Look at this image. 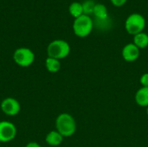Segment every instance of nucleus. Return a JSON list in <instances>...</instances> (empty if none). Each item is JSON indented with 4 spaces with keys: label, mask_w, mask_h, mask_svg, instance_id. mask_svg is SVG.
Listing matches in <instances>:
<instances>
[{
    "label": "nucleus",
    "mask_w": 148,
    "mask_h": 147,
    "mask_svg": "<svg viewBox=\"0 0 148 147\" xmlns=\"http://www.w3.org/2000/svg\"><path fill=\"white\" fill-rule=\"evenodd\" d=\"M0 147H1V143H0Z\"/></svg>",
    "instance_id": "20"
},
{
    "label": "nucleus",
    "mask_w": 148,
    "mask_h": 147,
    "mask_svg": "<svg viewBox=\"0 0 148 147\" xmlns=\"http://www.w3.org/2000/svg\"><path fill=\"white\" fill-rule=\"evenodd\" d=\"M135 102L137 105L142 107H148V88L147 87H141L138 89V91L135 94L134 96Z\"/></svg>",
    "instance_id": "9"
},
{
    "label": "nucleus",
    "mask_w": 148,
    "mask_h": 147,
    "mask_svg": "<svg viewBox=\"0 0 148 147\" xmlns=\"http://www.w3.org/2000/svg\"><path fill=\"white\" fill-rule=\"evenodd\" d=\"M121 55L123 59L127 62H134L140 57V49L133 42L127 43L122 49Z\"/></svg>",
    "instance_id": "8"
},
{
    "label": "nucleus",
    "mask_w": 148,
    "mask_h": 147,
    "mask_svg": "<svg viewBox=\"0 0 148 147\" xmlns=\"http://www.w3.org/2000/svg\"><path fill=\"white\" fill-rule=\"evenodd\" d=\"M146 27L145 17L139 13H133L127 16L125 22V29L130 35L135 36L140 32H143Z\"/></svg>",
    "instance_id": "4"
},
{
    "label": "nucleus",
    "mask_w": 148,
    "mask_h": 147,
    "mask_svg": "<svg viewBox=\"0 0 148 147\" xmlns=\"http://www.w3.org/2000/svg\"><path fill=\"white\" fill-rule=\"evenodd\" d=\"M56 130L62 135L63 138L73 136L76 132L75 120L68 113L59 114L56 119Z\"/></svg>",
    "instance_id": "1"
},
{
    "label": "nucleus",
    "mask_w": 148,
    "mask_h": 147,
    "mask_svg": "<svg viewBox=\"0 0 148 147\" xmlns=\"http://www.w3.org/2000/svg\"><path fill=\"white\" fill-rule=\"evenodd\" d=\"M93 15L95 16V18L97 19H106L108 17V8L103 3H95V6L94 8Z\"/></svg>",
    "instance_id": "13"
},
{
    "label": "nucleus",
    "mask_w": 148,
    "mask_h": 147,
    "mask_svg": "<svg viewBox=\"0 0 148 147\" xmlns=\"http://www.w3.org/2000/svg\"><path fill=\"white\" fill-rule=\"evenodd\" d=\"M95 2L94 0H86L84 1L82 4V9H83V14L87 16L93 15L94 8L95 6Z\"/></svg>",
    "instance_id": "15"
},
{
    "label": "nucleus",
    "mask_w": 148,
    "mask_h": 147,
    "mask_svg": "<svg viewBox=\"0 0 148 147\" xmlns=\"http://www.w3.org/2000/svg\"><path fill=\"white\" fill-rule=\"evenodd\" d=\"M70 53V46L68 42L56 39L52 41L47 47L48 57H52L57 60L66 58Z\"/></svg>",
    "instance_id": "2"
},
{
    "label": "nucleus",
    "mask_w": 148,
    "mask_h": 147,
    "mask_svg": "<svg viewBox=\"0 0 148 147\" xmlns=\"http://www.w3.org/2000/svg\"><path fill=\"white\" fill-rule=\"evenodd\" d=\"M25 147H42L38 143H36V142H29V143H28Z\"/></svg>",
    "instance_id": "18"
},
{
    "label": "nucleus",
    "mask_w": 148,
    "mask_h": 147,
    "mask_svg": "<svg viewBox=\"0 0 148 147\" xmlns=\"http://www.w3.org/2000/svg\"><path fill=\"white\" fill-rule=\"evenodd\" d=\"M94 28V21L90 16L82 15L81 16L75 18L73 23V30L75 36L81 38L89 36Z\"/></svg>",
    "instance_id": "3"
},
{
    "label": "nucleus",
    "mask_w": 148,
    "mask_h": 147,
    "mask_svg": "<svg viewBox=\"0 0 148 147\" xmlns=\"http://www.w3.org/2000/svg\"><path fill=\"white\" fill-rule=\"evenodd\" d=\"M13 60L16 65L22 68H27L33 64L35 54L29 48H18L13 53Z\"/></svg>",
    "instance_id": "5"
},
{
    "label": "nucleus",
    "mask_w": 148,
    "mask_h": 147,
    "mask_svg": "<svg viewBox=\"0 0 148 147\" xmlns=\"http://www.w3.org/2000/svg\"><path fill=\"white\" fill-rule=\"evenodd\" d=\"M2 112L7 116H16L21 111L20 102L12 97H7L3 99L0 105Z\"/></svg>",
    "instance_id": "7"
},
{
    "label": "nucleus",
    "mask_w": 148,
    "mask_h": 147,
    "mask_svg": "<svg viewBox=\"0 0 148 147\" xmlns=\"http://www.w3.org/2000/svg\"><path fill=\"white\" fill-rule=\"evenodd\" d=\"M134 44H135L140 49H143L148 47V35L145 32H140L134 36Z\"/></svg>",
    "instance_id": "12"
},
{
    "label": "nucleus",
    "mask_w": 148,
    "mask_h": 147,
    "mask_svg": "<svg viewBox=\"0 0 148 147\" xmlns=\"http://www.w3.org/2000/svg\"><path fill=\"white\" fill-rule=\"evenodd\" d=\"M140 84L142 85V87L148 88V73H145L140 76Z\"/></svg>",
    "instance_id": "16"
},
{
    "label": "nucleus",
    "mask_w": 148,
    "mask_h": 147,
    "mask_svg": "<svg viewBox=\"0 0 148 147\" xmlns=\"http://www.w3.org/2000/svg\"><path fill=\"white\" fill-rule=\"evenodd\" d=\"M110 1H111V3H112L114 6H116V7H121V6H123V5L127 3V0H110Z\"/></svg>",
    "instance_id": "17"
},
{
    "label": "nucleus",
    "mask_w": 148,
    "mask_h": 147,
    "mask_svg": "<svg viewBox=\"0 0 148 147\" xmlns=\"http://www.w3.org/2000/svg\"><path fill=\"white\" fill-rule=\"evenodd\" d=\"M16 136V127L10 122L0 121V143H8L12 141Z\"/></svg>",
    "instance_id": "6"
},
{
    "label": "nucleus",
    "mask_w": 148,
    "mask_h": 147,
    "mask_svg": "<svg viewBox=\"0 0 148 147\" xmlns=\"http://www.w3.org/2000/svg\"><path fill=\"white\" fill-rule=\"evenodd\" d=\"M69 14L73 17H75V18L79 17L82 15H83L82 4L79 2H73L69 7Z\"/></svg>",
    "instance_id": "14"
},
{
    "label": "nucleus",
    "mask_w": 148,
    "mask_h": 147,
    "mask_svg": "<svg viewBox=\"0 0 148 147\" xmlns=\"http://www.w3.org/2000/svg\"><path fill=\"white\" fill-rule=\"evenodd\" d=\"M45 68L49 73H57L61 69V62L60 60L52 58V57H47L45 60Z\"/></svg>",
    "instance_id": "11"
},
{
    "label": "nucleus",
    "mask_w": 148,
    "mask_h": 147,
    "mask_svg": "<svg viewBox=\"0 0 148 147\" xmlns=\"http://www.w3.org/2000/svg\"><path fill=\"white\" fill-rule=\"evenodd\" d=\"M63 139V136L61 135L56 130H53L46 135L45 141L50 146H58L62 143Z\"/></svg>",
    "instance_id": "10"
},
{
    "label": "nucleus",
    "mask_w": 148,
    "mask_h": 147,
    "mask_svg": "<svg viewBox=\"0 0 148 147\" xmlns=\"http://www.w3.org/2000/svg\"><path fill=\"white\" fill-rule=\"evenodd\" d=\"M147 116H148V107H147Z\"/></svg>",
    "instance_id": "19"
}]
</instances>
